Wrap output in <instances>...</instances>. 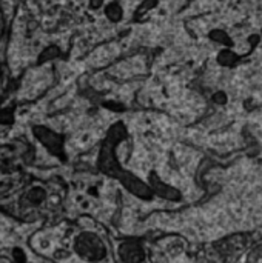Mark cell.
I'll return each mask as SVG.
<instances>
[{
	"mask_svg": "<svg viewBox=\"0 0 262 263\" xmlns=\"http://www.w3.org/2000/svg\"><path fill=\"white\" fill-rule=\"evenodd\" d=\"M127 139V128L122 122L114 123L107 137L103 139V143L99 151V159H97V167L99 170L113 179H118L130 192L137 195L139 199L150 200L153 197L151 189L148 185H145L142 180H139L136 176H133L130 171H127L118 160V148L121 143Z\"/></svg>",
	"mask_w": 262,
	"mask_h": 263,
	"instance_id": "obj_1",
	"label": "cell"
},
{
	"mask_svg": "<svg viewBox=\"0 0 262 263\" xmlns=\"http://www.w3.org/2000/svg\"><path fill=\"white\" fill-rule=\"evenodd\" d=\"M74 252L86 261H100L107 257L103 240L91 231H83L74 239Z\"/></svg>",
	"mask_w": 262,
	"mask_h": 263,
	"instance_id": "obj_2",
	"label": "cell"
},
{
	"mask_svg": "<svg viewBox=\"0 0 262 263\" xmlns=\"http://www.w3.org/2000/svg\"><path fill=\"white\" fill-rule=\"evenodd\" d=\"M33 133H34L36 139L48 149L49 154L57 157L59 160H65L67 159L62 136H59L56 131H52V129H49L46 126H34Z\"/></svg>",
	"mask_w": 262,
	"mask_h": 263,
	"instance_id": "obj_3",
	"label": "cell"
},
{
	"mask_svg": "<svg viewBox=\"0 0 262 263\" xmlns=\"http://www.w3.org/2000/svg\"><path fill=\"white\" fill-rule=\"evenodd\" d=\"M119 255L125 263H140L145 258V252H143L140 243L134 242V240H128V242L122 243L121 249H119Z\"/></svg>",
	"mask_w": 262,
	"mask_h": 263,
	"instance_id": "obj_4",
	"label": "cell"
},
{
	"mask_svg": "<svg viewBox=\"0 0 262 263\" xmlns=\"http://www.w3.org/2000/svg\"><path fill=\"white\" fill-rule=\"evenodd\" d=\"M208 37L212 39L213 42H216V43L225 46V48H231V46H233V40H231L230 34H228L225 29H222V28L212 29V31H210V34H208Z\"/></svg>",
	"mask_w": 262,
	"mask_h": 263,
	"instance_id": "obj_5",
	"label": "cell"
},
{
	"mask_svg": "<svg viewBox=\"0 0 262 263\" xmlns=\"http://www.w3.org/2000/svg\"><path fill=\"white\" fill-rule=\"evenodd\" d=\"M45 197H46L45 189L36 186V188H31V189L26 192V195H25V203L30 205V206H37V205H40V203L45 200Z\"/></svg>",
	"mask_w": 262,
	"mask_h": 263,
	"instance_id": "obj_6",
	"label": "cell"
},
{
	"mask_svg": "<svg viewBox=\"0 0 262 263\" xmlns=\"http://www.w3.org/2000/svg\"><path fill=\"white\" fill-rule=\"evenodd\" d=\"M239 60L236 52H233L230 48H224L219 54H218V62L224 67H233Z\"/></svg>",
	"mask_w": 262,
	"mask_h": 263,
	"instance_id": "obj_7",
	"label": "cell"
},
{
	"mask_svg": "<svg viewBox=\"0 0 262 263\" xmlns=\"http://www.w3.org/2000/svg\"><path fill=\"white\" fill-rule=\"evenodd\" d=\"M105 16H107V19L111 22H121V19L124 17V11L119 4L113 2L105 7Z\"/></svg>",
	"mask_w": 262,
	"mask_h": 263,
	"instance_id": "obj_8",
	"label": "cell"
},
{
	"mask_svg": "<svg viewBox=\"0 0 262 263\" xmlns=\"http://www.w3.org/2000/svg\"><path fill=\"white\" fill-rule=\"evenodd\" d=\"M13 122H14V116H13V110L11 108L0 111V123H2V125H11Z\"/></svg>",
	"mask_w": 262,
	"mask_h": 263,
	"instance_id": "obj_9",
	"label": "cell"
},
{
	"mask_svg": "<svg viewBox=\"0 0 262 263\" xmlns=\"http://www.w3.org/2000/svg\"><path fill=\"white\" fill-rule=\"evenodd\" d=\"M57 54H59V49L54 48V46H51V48H48V49H45V51L42 52L40 62H45V60H48V59H51V57H54V56H57Z\"/></svg>",
	"mask_w": 262,
	"mask_h": 263,
	"instance_id": "obj_10",
	"label": "cell"
},
{
	"mask_svg": "<svg viewBox=\"0 0 262 263\" xmlns=\"http://www.w3.org/2000/svg\"><path fill=\"white\" fill-rule=\"evenodd\" d=\"M13 257H14V260H16L17 263H25V260H26V255H25V252H23L20 248H16V249L13 251Z\"/></svg>",
	"mask_w": 262,
	"mask_h": 263,
	"instance_id": "obj_11",
	"label": "cell"
},
{
	"mask_svg": "<svg viewBox=\"0 0 262 263\" xmlns=\"http://www.w3.org/2000/svg\"><path fill=\"white\" fill-rule=\"evenodd\" d=\"M153 5H156V0H147V2L139 8V14H142V13H145V11H148Z\"/></svg>",
	"mask_w": 262,
	"mask_h": 263,
	"instance_id": "obj_12",
	"label": "cell"
},
{
	"mask_svg": "<svg viewBox=\"0 0 262 263\" xmlns=\"http://www.w3.org/2000/svg\"><path fill=\"white\" fill-rule=\"evenodd\" d=\"M215 100H216L218 103H224V102H225V94H224V92L215 94Z\"/></svg>",
	"mask_w": 262,
	"mask_h": 263,
	"instance_id": "obj_13",
	"label": "cell"
},
{
	"mask_svg": "<svg viewBox=\"0 0 262 263\" xmlns=\"http://www.w3.org/2000/svg\"><path fill=\"white\" fill-rule=\"evenodd\" d=\"M103 4V0H91V8H99L100 5Z\"/></svg>",
	"mask_w": 262,
	"mask_h": 263,
	"instance_id": "obj_14",
	"label": "cell"
},
{
	"mask_svg": "<svg viewBox=\"0 0 262 263\" xmlns=\"http://www.w3.org/2000/svg\"><path fill=\"white\" fill-rule=\"evenodd\" d=\"M259 37L262 39V26H260V31H259Z\"/></svg>",
	"mask_w": 262,
	"mask_h": 263,
	"instance_id": "obj_15",
	"label": "cell"
}]
</instances>
